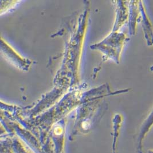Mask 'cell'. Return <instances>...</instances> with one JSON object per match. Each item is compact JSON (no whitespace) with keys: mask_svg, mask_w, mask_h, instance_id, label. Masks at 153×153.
<instances>
[{"mask_svg":"<svg viewBox=\"0 0 153 153\" xmlns=\"http://www.w3.org/2000/svg\"><path fill=\"white\" fill-rule=\"evenodd\" d=\"M148 153H153V150H149L148 151Z\"/></svg>","mask_w":153,"mask_h":153,"instance_id":"cell-3","label":"cell"},{"mask_svg":"<svg viewBox=\"0 0 153 153\" xmlns=\"http://www.w3.org/2000/svg\"><path fill=\"white\" fill-rule=\"evenodd\" d=\"M153 126V110L143 123L140 130L137 142V152L143 153V141Z\"/></svg>","mask_w":153,"mask_h":153,"instance_id":"cell-2","label":"cell"},{"mask_svg":"<svg viewBox=\"0 0 153 153\" xmlns=\"http://www.w3.org/2000/svg\"><path fill=\"white\" fill-rule=\"evenodd\" d=\"M140 12L142 14V27L144 31L145 38L146 39L147 45L152 46L153 45V27L152 23L150 21L146 13L145 8L144 5L142 4V2H140V4L139 5Z\"/></svg>","mask_w":153,"mask_h":153,"instance_id":"cell-1","label":"cell"},{"mask_svg":"<svg viewBox=\"0 0 153 153\" xmlns=\"http://www.w3.org/2000/svg\"><path fill=\"white\" fill-rule=\"evenodd\" d=\"M151 70H152V71H153V67H152V68H151Z\"/></svg>","mask_w":153,"mask_h":153,"instance_id":"cell-4","label":"cell"}]
</instances>
